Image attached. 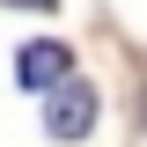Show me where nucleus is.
<instances>
[{
    "mask_svg": "<svg viewBox=\"0 0 147 147\" xmlns=\"http://www.w3.org/2000/svg\"><path fill=\"white\" fill-rule=\"evenodd\" d=\"M88 125H96V88L81 74H66V81L44 96V132H52V140H81Z\"/></svg>",
    "mask_w": 147,
    "mask_h": 147,
    "instance_id": "1",
    "label": "nucleus"
},
{
    "mask_svg": "<svg viewBox=\"0 0 147 147\" xmlns=\"http://www.w3.org/2000/svg\"><path fill=\"white\" fill-rule=\"evenodd\" d=\"M15 66H22V88H30V96H52L59 81L74 74V52H66V44H52V37H37V44H22Z\"/></svg>",
    "mask_w": 147,
    "mask_h": 147,
    "instance_id": "2",
    "label": "nucleus"
},
{
    "mask_svg": "<svg viewBox=\"0 0 147 147\" xmlns=\"http://www.w3.org/2000/svg\"><path fill=\"white\" fill-rule=\"evenodd\" d=\"M7 7H52V0H7Z\"/></svg>",
    "mask_w": 147,
    "mask_h": 147,
    "instance_id": "3",
    "label": "nucleus"
}]
</instances>
